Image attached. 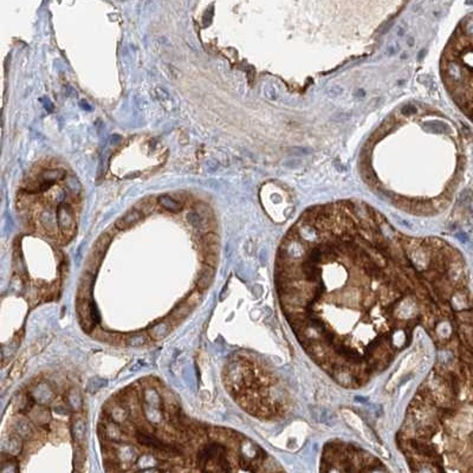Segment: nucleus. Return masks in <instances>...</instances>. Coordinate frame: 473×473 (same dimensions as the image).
I'll return each mask as SVG.
<instances>
[{
  "label": "nucleus",
  "mask_w": 473,
  "mask_h": 473,
  "mask_svg": "<svg viewBox=\"0 0 473 473\" xmlns=\"http://www.w3.org/2000/svg\"><path fill=\"white\" fill-rule=\"evenodd\" d=\"M57 223L61 235L66 241L71 240L76 233V220L74 210L69 205H62L57 211Z\"/></svg>",
  "instance_id": "f257e3e1"
},
{
  "label": "nucleus",
  "mask_w": 473,
  "mask_h": 473,
  "mask_svg": "<svg viewBox=\"0 0 473 473\" xmlns=\"http://www.w3.org/2000/svg\"><path fill=\"white\" fill-rule=\"evenodd\" d=\"M103 412L109 416V419L116 424L122 425L130 419L129 408L122 402H119L116 397L110 399L106 406L103 407Z\"/></svg>",
  "instance_id": "f03ea898"
},
{
  "label": "nucleus",
  "mask_w": 473,
  "mask_h": 473,
  "mask_svg": "<svg viewBox=\"0 0 473 473\" xmlns=\"http://www.w3.org/2000/svg\"><path fill=\"white\" fill-rule=\"evenodd\" d=\"M70 432L75 445L84 446L87 443V419L81 412L72 415Z\"/></svg>",
  "instance_id": "7ed1b4c3"
},
{
  "label": "nucleus",
  "mask_w": 473,
  "mask_h": 473,
  "mask_svg": "<svg viewBox=\"0 0 473 473\" xmlns=\"http://www.w3.org/2000/svg\"><path fill=\"white\" fill-rule=\"evenodd\" d=\"M173 324H176V323L170 317L167 318V320L160 321V322H157V323L151 324V326L147 329V335L149 336V339L153 341H161V340L166 339V337L172 333Z\"/></svg>",
  "instance_id": "20e7f679"
},
{
  "label": "nucleus",
  "mask_w": 473,
  "mask_h": 473,
  "mask_svg": "<svg viewBox=\"0 0 473 473\" xmlns=\"http://www.w3.org/2000/svg\"><path fill=\"white\" fill-rule=\"evenodd\" d=\"M27 419L37 427L45 428L51 422V414L46 406L34 405L33 408L27 413Z\"/></svg>",
  "instance_id": "39448f33"
},
{
  "label": "nucleus",
  "mask_w": 473,
  "mask_h": 473,
  "mask_svg": "<svg viewBox=\"0 0 473 473\" xmlns=\"http://www.w3.org/2000/svg\"><path fill=\"white\" fill-rule=\"evenodd\" d=\"M39 431L40 427L33 426L32 422L28 420V419H17L13 424L12 433L19 435V437L23 438V439L32 440L34 435L37 434V432Z\"/></svg>",
  "instance_id": "423d86ee"
},
{
  "label": "nucleus",
  "mask_w": 473,
  "mask_h": 473,
  "mask_svg": "<svg viewBox=\"0 0 473 473\" xmlns=\"http://www.w3.org/2000/svg\"><path fill=\"white\" fill-rule=\"evenodd\" d=\"M32 397L34 399V401L39 403V405L46 406L50 405V403L55 402V392L49 384L40 382L39 384H37V387L34 388L33 392L30 393Z\"/></svg>",
  "instance_id": "0eeeda50"
},
{
  "label": "nucleus",
  "mask_w": 473,
  "mask_h": 473,
  "mask_svg": "<svg viewBox=\"0 0 473 473\" xmlns=\"http://www.w3.org/2000/svg\"><path fill=\"white\" fill-rule=\"evenodd\" d=\"M23 440L19 435L11 433L2 441V453L12 457L18 456L23 450Z\"/></svg>",
  "instance_id": "6e6552de"
},
{
  "label": "nucleus",
  "mask_w": 473,
  "mask_h": 473,
  "mask_svg": "<svg viewBox=\"0 0 473 473\" xmlns=\"http://www.w3.org/2000/svg\"><path fill=\"white\" fill-rule=\"evenodd\" d=\"M142 217H143V214H142L140 211L136 210V208H131L130 211H128L124 216H122L118 222H116L115 224L116 230H118V231L127 230L129 229V227L134 226L135 224L140 222Z\"/></svg>",
  "instance_id": "1a4fd4ad"
},
{
  "label": "nucleus",
  "mask_w": 473,
  "mask_h": 473,
  "mask_svg": "<svg viewBox=\"0 0 473 473\" xmlns=\"http://www.w3.org/2000/svg\"><path fill=\"white\" fill-rule=\"evenodd\" d=\"M214 273H216L214 267L204 265V267L200 270V272H199V277L197 279V289L199 291L205 292L206 290L211 288L214 279Z\"/></svg>",
  "instance_id": "9d476101"
},
{
  "label": "nucleus",
  "mask_w": 473,
  "mask_h": 473,
  "mask_svg": "<svg viewBox=\"0 0 473 473\" xmlns=\"http://www.w3.org/2000/svg\"><path fill=\"white\" fill-rule=\"evenodd\" d=\"M64 402L68 406V408L72 412L80 413L83 408V400H82V395L80 390L77 388L72 387L69 390H66L64 395Z\"/></svg>",
  "instance_id": "9b49d317"
},
{
  "label": "nucleus",
  "mask_w": 473,
  "mask_h": 473,
  "mask_svg": "<svg viewBox=\"0 0 473 473\" xmlns=\"http://www.w3.org/2000/svg\"><path fill=\"white\" fill-rule=\"evenodd\" d=\"M94 276L90 273H85L82 277L80 285L77 290V301H91V289H93Z\"/></svg>",
  "instance_id": "f8f14e48"
},
{
  "label": "nucleus",
  "mask_w": 473,
  "mask_h": 473,
  "mask_svg": "<svg viewBox=\"0 0 473 473\" xmlns=\"http://www.w3.org/2000/svg\"><path fill=\"white\" fill-rule=\"evenodd\" d=\"M93 336L96 340L101 341V342L109 343V345H118V343L124 342L125 336H121L118 333H109V331H104L99 328H95L93 333Z\"/></svg>",
  "instance_id": "ddd939ff"
},
{
  "label": "nucleus",
  "mask_w": 473,
  "mask_h": 473,
  "mask_svg": "<svg viewBox=\"0 0 473 473\" xmlns=\"http://www.w3.org/2000/svg\"><path fill=\"white\" fill-rule=\"evenodd\" d=\"M157 203L163 210L168 211L170 213H178L182 210V203H180L178 199H174L167 194L157 199Z\"/></svg>",
  "instance_id": "4468645a"
},
{
  "label": "nucleus",
  "mask_w": 473,
  "mask_h": 473,
  "mask_svg": "<svg viewBox=\"0 0 473 473\" xmlns=\"http://www.w3.org/2000/svg\"><path fill=\"white\" fill-rule=\"evenodd\" d=\"M112 236H113L109 235L108 232L103 233V235L101 236L99 239H97V241L95 242L93 251L96 252V253L101 254V255H104V253H106L107 250H108L110 241H112Z\"/></svg>",
  "instance_id": "2eb2a0df"
},
{
  "label": "nucleus",
  "mask_w": 473,
  "mask_h": 473,
  "mask_svg": "<svg viewBox=\"0 0 473 473\" xmlns=\"http://www.w3.org/2000/svg\"><path fill=\"white\" fill-rule=\"evenodd\" d=\"M191 312H192V309L189 307H187L185 303H182V304L178 305V307H176L174 310L172 311V314H170L169 317L172 318V320L174 321L176 324H178V323H181V322L184 321L185 318L187 317L189 314H191Z\"/></svg>",
  "instance_id": "dca6fc26"
},
{
  "label": "nucleus",
  "mask_w": 473,
  "mask_h": 473,
  "mask_svg": "<svg viewBox=\"0 0 473 473\" xmlns=\"http://www.w3.org/2000/svg\"><path fill=\"white\" fill-rule=\"evenodd\" d=\"M148 339L149 336L144 333H134L130 334V335L125 336V341L124 342L127 343L129 347H141L143 345H146L148 342Z\"/></svg>",
  "instance_id": "f3484780"
},
{
  "label": "nucleus",
  "mask_w": 473,
  "mask_h": 473,
  "mask_svg": "<svg viewBox=\"0 0 473 473\" xmlns=\"http://www.w3.org/2000/svg\"><path fill=\"white\" fill-rule=\"evenodd\" d=\"M85 462H87V454H85L84 446H80V445H75V452H74V463L76 471H81L84 468Z\"/></svg>",
  "instance_id": "a211bd4d"
},
{
  "label": "nucleus",
  "mask_w": 473,
  "mask_h": 473,
  "mask_svg": "<svg viewBox=\"0 0 473 473\" xmlns=\"http://www.w3.org/2000/svg\"><path fill=\"white\" fill-rule=\"evenodd\" d=\"M7 456V454H6ZM0 473H19V466L15 457L7 456V458L1 460V470Z\"/></svg>",
  "instance_id": "6ab92c4d"
},
{
  "label": "nucleus",
  "mask_w": 473,
  "mask_h": 473,
  "mask_svg": "<svg viewBox=\"0 0 473 473\" xmlns=\"http://www.w3.org/2000/svg\"><path fill=\"white\" fill-rule=\"evenodd\" d=\"M25 364H26V357H25V356L19 357L17 361L14 362V364L12 365L11 370H9V374H8V378H11L12 381H15L17 378L20 377L24 371Z\"/></svg>",
  "instance_id": "aec40b11"
},
{
  "label": "nucleus",
  "mask_w": 473,
  "mask_h": 473,
  "mask_svg": "<svg viewBox=\"0 0 473 473\" xmlns=\"http://www.w3.org/2000/svg\"><path fill=\"white\" fill-rule=\"evenodd\" d=\"M65 176V172L63 169H53V170H44L42 173V179L44 182H49V184H52V182L57 181V180H61Z\"/></svg>",
  "instance_id": "412c9836"
},
{
  "label": "nucleus",
  "mask_w": 473,
  "mask_h": 473,
  "mask_svg": "<svg viewBox=\"0 0 473 473\" xmlns=\"http://www.w3.org/2000/svg\"><path fill=\"white\" fill-rule=\"evenodd\" d=\"M201 301H203V292L199 291V290H194V291L191 292V295L186 298V301L184 302L187 307H189L193 310L194 308H197L199 304H200Z\"/></svg>",
  "instance_id": "4be33fe9"
},
{
  "label": "nucleus",
  "mask_w": 473,
  "mask_h": 473,
  "mask_svg": "<svg viewBox=\"0 0 473 473\" xmlns=\"http://www.w3.org/2000/svg\"><path fill=\"white\" fill-rule=\"evenodd\" d=\"M50 340H51V337L50 336H43V337H40V339H38L36 342L31 346V348H30L31 355H36V354H39V353H42L43 350L45 349V347L49 345Z\"/></svg>",
  "instance_id": "5701e85b"
},
{
  "label": "nucleus",
  "mask_w": 473,
  "mask_h": 473,
  "mask_svg": "<svg viewBox=\"0 0 473 473\" xmlns=\"http://www.w3.org/2000/svg\"><path fill=\"white\" fill-rule=\"evenodd\" d=\"M201 245H219V236L216 233L208 232L205 233L200 239Z\"/></svg>",
  "instance_id": "b1692460"
},
{
  "label": "nucleus",
  "mask_w": 473,
  "mask_h": 473,
  "mask_svg": "<svg viewBox=\"0 0 473 473\" xmlns=\"http://www.w3.org/2000/svg\"><path fill=\"white\" fill-rule=\"evenodd\" d=\"M141 473H161V471H160L159 469L153 468V469H147V470H143V471H142Z\"/></svg>",
  "instance_id": "393cba45"
},
{
  "label": "nucleus",
  "mask_w": 473,
  "mask_h": 473,
  "mask_svg": "<svg viewBox=\"0 0 473 473\" xmlns=\"http://www.w3.org/2000/svg\"><path fill=\"white\" fill-rule=\"evenodd\" d=\"M74 473H81V472H80V471H76V472H74Z\"/></svg>",
  "instance_id": "a878e982"
}]
</instances>
